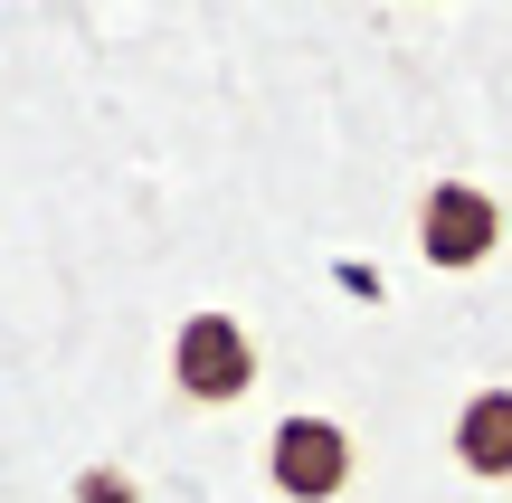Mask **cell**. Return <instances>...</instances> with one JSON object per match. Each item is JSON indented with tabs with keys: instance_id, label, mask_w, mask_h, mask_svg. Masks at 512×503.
Masks as SVG:
<instances>
[{
	"instance_id": "3",
	"label": "cell",
	"mask_w": 512,
	"mask_h": 503,
	"mask_svg": "<svg viewBox=\"0 0 512 503\" xmlns=\"http://www.w3.org/2000/svg\"><path fill=\"white\" fill-rule=\"evenodd\" d=\"M494 247H503V200L484 181H437L418 200V257L437 276H475Z\"/></svg>"
},
{
	"instance_id": "1",
	"label": "cell",
	"mask_w": 512,
	"mask_h": 503,
	"mask_svg": "<svg viewBox=\"0 0 512 503\" xmlns=\"http://www.w3.org/2000/svg\"><path fill=\"white\" fill-rule=\"evenodd\" d=\"M171 390L190 409H238L256 390V333L238 314H219V304L181 314V333H171Z\"/></svg>"
},
{
	"instance_id": "2",
	"label": "cell",
	"mask_w": 512,
	"mask_h": 503,
	"mask_svg": "<svg viewBox=\"0 0 512 503\" xmlns=\"http://www.w3.org/2000/svg\"><path fill=\"white\" fill-rule=\"evenodd\" d=\"M351 428L342 418H313V409H294V418H275V437H266V485L285 494V503H342L351 485Z\"/></svg>"
},
{
	"instance_id": "4",
	"label": "cell",
	"mask_w": 512,
	"mask_h": 503,
	"mask_svg": "<svg viewBox=\"0 0 512 503\" xmlns=\"http://www.w3.org/2000/svg\"><path fill=\"white\" fill-rule=\"evenodd\" d=\"M446 447H456V466L475 475V485H512V390H475L456 409V428H446Z\"/></svg>"
},
{
	"instance_id": "5",
	"label": "cell",
	"mask_w": 512,
	"mask_h": 503,
	"mask_svg": "<svg viewBox=\"0 0 512 503\" xmlns=\"http://www.w3.org/2000/svg\"><path fill=\"white\" fill-rule=\"evenodd\" d=\"M76 503H143V485H133L124 466H86L76 475Z\"/></svg>"
}]
</instances>
